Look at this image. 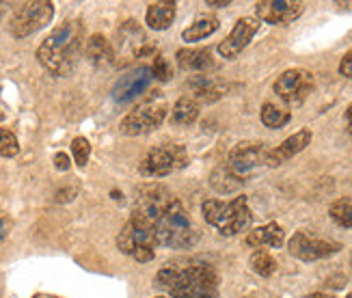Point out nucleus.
I'll return each mask as SVG.
<instances>
[{
    "label": "nucleus",
    "mask_w": 352,
    "mask_h": 298,
    "mask_svg": "<svg viewBox=\"0 0 352 298\" xmlns=\"http://www.w3.org/2000/svg\"><path fill=\"white\" fill-rule=\"evenodd\" d=\"M156 286L173 298H219V275L210 264H169L158 270Z\"/></svg>",
    "instance_id": "obj_1"
},
{
    "label": "nucleus",
    "mask_w": 352,
    "mask_h": 298,
    "mask_svg": "<svg viewBox=\"0 0 352 298\" xmlns=\"http://www.w3.org/2000/svg\"><path fill=\"white\" fill-rule=\"evenodd\" d=\"M80 48H82V24L72 20L56 26L45 37V41L37 50V58L45 72H50L52 76L58 78H65L78 65Z\"/></svg>",
    "instance_id": "obj_2"
},
{
    "label": "nucleus",
    "mask_w": 352,
    "mask_h": 298,
    "mask_svg": "<svg viewBox=\"0 0 352 298\" xmlns=\"http://www.w3.org/2000/svg\"><path fill=\"white\" fill-rule=\"evenodd\" d=\"M156 236V244L169 248H190L199 242V231L188 216L186 208L177 199L162 212V216L151 227Z\"/></svg>",
    "instance_id": "obj_3"
},
{
    "label": "nucleus",
    "mask_w": 352,
    "mask_h": 298,
    "mask_svg": "<svg viewBox=\"0 0 352 298\" xmlns=\"http://www.w3.org/2000/svg\"><path fill=\"white\" fill-rule=\"evenodd\" d=\"M204 218L208 225L217 227L223 236H236L251 225V210L247 197H236L232 201L208 199L204 201Z\"/></svg>",
    "instance_id": "obj_4"
},
{
    "label": "nucleus",
    "mask_w": 352,
    "mask_h": 298,
    "mask_svg": "<svg viewBox=\"0 0 352 298\" xmlns=\"http://www.w3.org/2000/svg\"><path fill=\"white\" fill-rule=\"evenodd\" d=\"M117 246L121 253L134 257L141 264H147L154 259L158 244H156L154 229L143 225L141 221H136V218H130V221L124 225V229L119 231Z\"/></svg>",
    "instance_id": "obj_5"
},
{
    "label": "nucleus",
    "mask_w": 352,
    "mask_h": 298,
    "mask_svg": "<svg viewBox=\"0 0 352 298\" xmlns=\"http://www.w3.org/2000/svg\"><path fill=\"white\" fill-rule=\"evenodd\" d=\"M166 111H169L166 100H162L160 96H154L136 106L134 111H130L124 117V121H121L119 128L126 136H141L147 132H154L166 119Z\"/></svg>",
    "instance_id": "obj_6"
},
{
    "label": "nucleus",
    "mask_w": 352,
    "mask_h": 298,
    "mask_svg": "<svg viewBox=\"0 0 352 298\" xmlns=\"http://www.w3.org/2000/svg\"><path fill=\"white\" fill-rule=\"evenodd\" d=\"M186 162H188V156L182 145L162 143L143 156L139 171L145 178H166L169 173H173L175 169L186 167Z\"/></svg>",
    "instance_id": "obj_7"
},
{
    "label": "nucleus",
    "mask_w": 352,
    "mask_h": 298,
    "mask_svg": "<svg viewBox=\"0 0 352 298\" xmlns=\"http://www.w3.org/2000/svg\"><path fill=\"white\" fill-rule=\"evenodd\" d=\"M173 199L175 197L160 184L141 186L139 193H136V197H134L132 218L141 221L147 227H154L156 221L162 216V212L173 203Z\"/></svg>",
    "instance_id": "obj_8"
},
{
    "label": "nucleus",
    "mask_w": 352,
    "mask_h": 298,
    "mask_svg": "<svg viewBox=\"0 0 352 298\" xmlns=\"http://www.w3.org/2000/svg\"><path fill=\"white\" fill-rule=\"evenodd\" d=\"M54 15V5L48 0H35V3H26L15 11L11 20V35L15 39H24L28 35L37 33L45 24H50Z\"/></svg>",
    "instance_id": "obj_9"
},
{
    "label": "nucleus",
    "mask_w": 352,
    "mask_h": 298,
    "mask_svg": "<svg viewBox=\"0 0 352 298\" xmlns=\"http://www.w3.org/2000/svg\"><path fill=\"white\" fill-rule=\"evenodd\" d=\"M268 147L264 143H238L232 151H229L227 167L232 173H236L240 180L247 182V178L259 167H266L268 162Z\"/></svg>",
    "instance_id": "obj_10"
},
{
    "label": "nucleus",
    "mask_w": 352,
    "mask_h": 298,
    "mask_svg": "<svg viewBox=\"0 0 352 298\" xmlns=\"http://www.w3.org/2000/svg\"><path fill=\"white\" fill-rule=\"evenodd\" d=\"M287 248H289V253L298 257L300 262H318V259L335 255L342 248V244L327 240V238L311 236L307 231H296L294 236L289 238Z\"/></svg>",
    "instance_id": "obj_11"
},
{
    "label": "nucleus",
    "mask_w": 352,
    "mask_h": 298,
    "mask_svg": "<svg viewBox=\"0 0 352 298\" xmlns=\"http://www.w3.org/2000/svg\"><path fill=\"white\" fill-rule=\"evenodd\" d=\"M311 89H314V74L300 67L283 72L277 78V83H274V93L285 104H300L311 93Z\"/></svg>",
    "instance_id": "obj_12"
},
{
    "label": "nucleus",
    "mask_w": 352,
    "mask_h": 298,
    "mask_svg": "<svg viewBox=\"0 0 352 298\" xmlns=\"http://www.w3.org/2000/svg\"><path fill=\"white\" fill-rule=\"evenodd\" d=\"M305 11V5L298 0H262V3L255 5V13L259 22H268V24H277L285 26L298 20Z\"/></svg>",
    "instance_id": "obj_13"
},
{
    "label": "nucleus",
    "mask_w": 352,
    "mask_h": 298,
    "mask_svg": "<svg viewBox=\"0 0 352 298\" xmlns=\"http://www.w3.org/2000/svg\"><path fill=\"white\" fill-rule=\"evenodd\" d=\"M151 67L141 65V67H134L132 72H128L126 76H121L119 81L113 87V98L119 104H128L134 98H139L141 93H145L151 85Z\"/></svg>",
    "instance_id": "obj_14"
},
{
    "label": "nucleus",
    "mask_w": 352,
    "mask_h": 298,
    "mask_svg": "<svg viewBox=\"0 0 352 298\" xmlns=\"http://www.w3.org/2000/svg\"><path fill=\"white\" fill-rule=\"evenodd\" d=\"M259 30V20L257 18H242L236 22V26L232 28V33H229L221 45H219V54L223 58H236L244 48L249 45V41L255 37V33Z\"/></svg>",
    "instance_id": "obj_15"
},
{
    "label": "nucleus",
    "mask_w": 352,
    "mask_h": 298,
    "mask_svg": "<svg viewBox=\"0 0 352 298\" xmlns=\"http://www.w3.org/2000/svg\"><path fill=\"white\" fill-rule=\"evenodd\" d=\"M309 143H311V130L305 128V130L294 132L292 136H287L281 145H277L274 149L268 151V162H266V167H279V164H283L285 160L294 158L296 153H300Z\"/></svg>",
    "instance_id": "obj_16"
},
{
    "label": "nucleus",
    "mask_w": 352,
    "mask_h": 298,
    "mask_svg": "<svg viewBox=\"0 0 352 298\" xmlns=\"http://www.w3.org/2000/svg\"><path fill=\"white\" fill-rule=\"evenodd\" d=\"M119 48L128 56H145L151 52V45L145 39L143 30L136 26V22H126V26L119 30Z\"/></svg>",
    "instance_id": "obj_17"
},
{
    "label": "nucleus",
    "mask_w": 352,
    "mask_h": 298,
    "mask_svg": "<svg viewBox=\"0 0 352 298\" xmlns=\"http://www.w3.org/2000/svg\"><path fill=\"white\" fill-rule=\"evenodd\" d=\"M190 89H192V100L199 104V102H204V104H212V102H217L221 100L225 93H227V85L221 83V81H214V78L210 76H197L190 81Z\"/></svg>",
    "instance_id": "obj_18"
},
{
    "label": "nucleus",
    "mask_w": 352,
    "mask_h": 298,
    "mask_svg": "<svg viewBox=\"0 0 352 298\" xmlns=\"http://www.w3.org/2000/svg\"><path fill=\"white\" fill-rule=\"evenodd\" d=\"M177 63L182 70L186 72H197L199 76L206 74L208 70L214 67V58L212 52L206 48H186L177 52Z\"/></svg>",
    "instance_id": "obj_19"
},
{
    "label": "nucleus",
    "mask_w": 352,
    "mask_h": 298,
    "mask_svg": "<svg viewBox=\"0 0 352 298\" xmlns=\"http://www.w3.org/2000/svg\"><path fill=\"white\" fill-rule=\"evenodd\" d=\"M285 242V231L281 229V225L277 223H268L262 227H255L249 236H247V244L249 246H272V248H279Z\"/></svg>",
    "instance_id": "obj_20"
},
{
    "label": "nucleus",
    "mask_w": 352,
    "mask_h": 298,
    "mask_svg": "<svg viewBox=\"0 0 352 298\" xmlns=\"http://www.w3.org/2000/svg\"><path fill=\"white\" fill-rule=\"evenodd\" d=\"M87 58L98 67H106L115 63V48L104 35H94L87 41Z\"/></svg>",
    "instance_id": "obj_21"
},
{
    "label": "nucleus",
    "mask_w": 352,
    "mask_h": 298,
    "mask_svg": "<svg viewBox=\"0 0 352 298\" xmlns=\"http://www.w3.org/2000/svg\"><path fill=\"white\" fill-rule=\"evenodd\" d=\"M242 184H244V180H240L236 173H232L227 164L217 167V169H214L212 173H210V186H212L217 193H221V195H232V193L240 191Z\"/></svg>",
    "instance_id": "obj_22"
},
{
    "label": "nucleus",
    "mask_w": 352,
    "mask_h": 298,
    "mask_svg": "<svg viewBox=\"0 0 352 298\" xmlns=\"http://www.w3.org/2000/svg\"><path fill=\"white\" fill-rule=\"evenodd\" d=\"M147 26L151 30H166L175 20V3H154L147 9Z\"/></svg>",
    "instance_id": "obj_23"
},
{
    "label": "nucleus",
    "mask_w": 352,
    "mask_h": 298,
    "mask_svg": "<svg viewBox=\"0 0 352 298\" xmlns=\"http://www.w3.org/2000/svg\"><path fill=\"white\" fill-rule=\"evenodd\" d=\"M219 30V20L214 18V15H201V18H197L186 30L182 33V39L184 41H201L206 37H210L212 33H217Z\"/></svg>",
    "instance_id": "obj_24"
},
{
    "label": "nucleus",
    "mask_w": 352,
    "mask_h": 298,
    "mask_svg": "<svg viewBox=\"0 0 352 298\" xmlns=\"http://www.w3.org/2000/svg\"><path fill=\"white\" fill-rule=\"evenodd\" d=\"M197 117H199V104L190 96L179 98L171 111V121L177 125H190L197 121Z\"/></svg>",
    "instance_id": "obj_25"
},
{
    "label": "nucleus",
    "mask_w": 352,
    "mask_h": 298,
    "mask_svg": "<svg viewBox=\"0 0 352 298\" xmlns=\"http://www.w3.org/2000/svg\"><path fill=\"white\" fill-rule=\"evenodd\" d=\"M289 119H292V113H289L287 108L279 106V104L266 102L262 106V123L266 125V128H270V130L283 128V125L289 123Z\"/></svg>",
    "instance_id": "obj_26"
},
{
    "label": "nucleus",
    "mask_w": 352,
    "mask_h": 298,
    "mask_svg": "<svg viewBox=\"0 0 352 298\" xmlns=\"http://www.w3.org/2000/svg\"><path fill=\"white\" fill-rule=\"evenodd\" d=\"M329 214L335 225H340L344 229H352V197H344L331 203Z\"/></svg>",
    "instance_id": "obj_27"
},
{
    "label": "nucleus",
    "mask_w": 352,
    "mask_h": 298,
    "mask_svg": "<svg viewBox=\"0 0 352 298\" xmlns=\"http://www.w3.org/2000/svg\"><path fill=\"white\" fill-rule=\"evenodd\" d=\"M249 264H251V270L257 273L259 277H270L274 270H277V262H274V257L264 248H257L251 255Z\"/></svg>",
    "instance_id": "obj_28"
},
{
    "label": "nucleus",
    "mask_w": 352,
    "mask_h": 298,
    "mask_svg": "<svg viewBox=\"0 0 352 298\" xmlns=\"http://www.w3.org/2000/svg\"><path fill=\"white\" fill-rule=\"evenodd\" d=\"M18 151H20V143L15 134L0 128V156L3 158H13V156H18Z\"/></svg>",
    "instance_id": "obj_29"
},
{
    "label": "nucleus",
    "mask_w": 352,
    "mask_h": 298,
    "mask_svg": "<svg viewBox=\"0 0 352 298\" xmlns=\"http://www.w3.org/2000/svg\"><path fill=\"white\" fill-rule=\"evenodd\" d=\"M72 153H74V160L78 167H85L89 162V156H91V145H89V140L85 136H78V138H74V143H72Z\"/></svg>",
    "instance_id": "obj_30"
},
{
    "label": "nucleus",
    "mask_w": 352,
    "mask_h": 298,
    "mask_svg": "<svg viewBox=\"0 0 352 298\" xmlns=\"http://www.w3.org/2000/svg\"><path fill=\"white\" fill-rule=\"evenodd\" d=\"M151 74H154V78H158V81L166 83V81H171V78H173V67H171L169 61L158 54L154 58V63H151Z\"/></svg>",
    "instance_id": "obj_31"
},
{
    "label": "nucleus",
    "mask_w": 352,
    "mask_h": 298,
    "mask_svg": "<svg viewBox=\"0 0 352 298\" xmlns=\"http://www.w3.org/2000/svg\"><path fill=\"white\" fill-rule=\"evenodd\" d=\"M340 74L346 76L348 81L352 83V52H348V54L342 58V63H340Z\"/></svg>",
    "instance_id": "obj_32"
},
{
    "label": "nucleus",
    "mask_w": 352,
    "mask_h": 298,
    "mask_svg": "<svg viewBox=\"0 0 352 298\" xmlns=\"http://www.w3.org/2000/svg\"><path fill=\"white\" fill-rule=\"evenodd\" d=\"M76 197V188H65V191L56 193V203H67Z\"/></svg>",
    "instance_id": "obj_33"
},
{
    "label": "nucleus",
    "mask_w": 352,
    "mask_h": 298,
    "mask_svg": "<svg viewBox=\"0 0 352 298\" xmlns=\"http://www.w3.org/2000/svg\"><path fill=\"white\" fill-rule=\"evenodd\" d=\"M54 167L60 171H67L69 169V156L67 153H56L54 156Z\"/></svg>",
    "instance_id": "obj_34"
},
{
    "label": "nucleus",
    "mask_w": 352,
    "mask_h": 298,
    "mask_svg": "<svg viewBox=\"0 0 352 298\" xmlns=\"http://www.w3.org/2000/svg\"><path fill=\"white\" fill-rule=\"evenodd\" d=\"M208 5L221 9V7H229V0H208Z\"/></svg>",
    "instance_id": "obj_35"
},
{
    "label": "nucleus",
    "mask_w": 352,
    "mask_h": 298,
    "mask_svg": "<svg viewBox=\"0 0 352 298\" xmlns=\"http://www.w3.org/2000/svg\"><path fill=\"white\" fill-rule=\"evenodd\" d=\"M346 125H348V132L352 134V104L348 106V111H346Z\"/></svg>",
    "instance_id": "obj_36"
},
{
    "label": "nucleus",
    "mask_w": 352,
    "mask_h": 298,
    "mask_svg": "<svg viewBox=\"0 0 352 298\" xmlns=\"http://www.w3.org/2000/svg\"><path fill=\"white\" fill-rule=\"evenodd\" d=\"M307 298H333L331 294H322V292H316V294H309Z\"/></svg>",
    "instance_id": "obj_37"
},
{
    "label": "nucleus",
    "mask_w": 352,
    "mask_h": 298,
    "mask_svg": "<svg viewBox=\"0 0 352 298\" xmlns=\"http://www.w3.org/2000/svg\"><path fill=\"white\" fill-rule=\"evenodd\" d=\"M5 115H7V111H5V104H3V100H0V121L5 119Z\"/></svg>",
    "instance_id": "obj_38"
},
{
    "label": "nucleus",
    "mask_w": 352,
    "mask_h": 298,
    "mask_svg": "<svg viewBox=\"0 0 352 298\" xmlns=\"http://www.w3.org/2000/svg\"><path fill=\"white\" fill-rule=\"evenodd\" d=\"M3 236H5V223L0 221V238H3Z\"/></svg>",
    "instance_id": "obj_39"
},
{
    "label": "nucleus",
    "mask_w": 352,
    "mask_h": 298,
    "mask_svg": "<svg viewBox=\"0 0 352 298\" xmlns=\"http://www.w3.org/2000/svg\"><path fill=\"white\" fill-rule=\"evenodd\" d=\"M0 18H3V5H0Z\"/></svg>",
    "instance_id": "obj_40"
},
{
    "label": "nucleus",
    "mask_w": 352,
    "mask_h": 298,
    "mask_svg": "<svg viewBox=\"0 0 352 298\" xmlns=\"http://www.w3.org/2000/svg\"><path fill=\"white\" fill-rule=\"evenodd\" d=\"M346 298H352V294H348V296H346Z\"/></svg>",
    "instance_id": "obj_41"
},
{
    "label": "nucleus",
    "mask_w": 352,
    "mask_h": 298,
    "mask_svg": "<svg viewBox=\"0 0 352 298\" xmlns=\"http://www.w3.org/2000/svg\"><path fill=\"white\" fill-rule=\"evenodd\" d=\"M158 298H164V296H158Z\"/></svg>",
    "instance_id": "obj_42"
}]
</instances>
